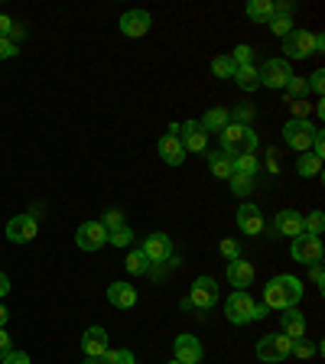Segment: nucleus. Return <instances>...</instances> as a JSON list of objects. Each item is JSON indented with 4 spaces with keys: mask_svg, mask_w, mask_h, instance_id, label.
Segmentation results:
<instances>
[{
    "mask_svg": "<svg viewBox=\"0 0 325 364\" xmlns=\"http://www.w3.org/2000/svg\"><path fill=\"white\" fill-rule=\"evenodd\" d=\"M16 53H20V46H16L14 39H0V62H4V59H14Z\"/></svg>",
    "mask_w": 325,
    "mask_h": 364,
    "instance_id": "nucleus-44",
    "label": "nucleus"
},
{
    "mask_svg": "<svg viewBox=\"0 0 325 364\" xmlns=\"http://www.w3.org/2000/svg\"><path fill=\"white\" fill-rule=\"evenodd\" d=\"M289 351H293V338H287L283 332H270V335H264V338H257V345H254V355L264 364L287 361Z\"/></svg>",
    "mask_w": 325,
    "mask_h": 364,
    "instance_id": "nucleus-4",
    "label": "nucleus"
},
{
    "mask_svg": "<svg viewBox=\"0 0 325 364\" xmlns=\"http://www.w3.org/2000/svg\"><path fill=\"white\" fill-rule=\"evenodd\" d=\"M289 107H293L296 121H309V105L306 101H289Z\"/></svg>",
    "mask_w": 325,
    "mask_h": 364,
    "instance_id": "nucleus-47",
    "label": "nucleus"
},
{
    "mask_svg": "<svg viewBox=\"0 0 325 364\" xmlns=\"http://www.w3.org/2000/svg\"><path fill=\"white\" fill-rule=\"evenodd\" d=\"M202 130L208 134V130H215V134H221V130L231 124V117H228V107H212V111H205V117L202 121Z\"/></svg>",
    "mask_w": 325,
    "mask_h": 364,
    "instance_id": "nucleus-24",
    "label": "nucleus"
},
{
    "mask_svg": "<svg viewBox=\"0 0 325 364\" xmlns=\"http://www.w3.org/2000/svg\"><path fill=\"white\" fill-rule=\"evenodd\" d=\"M247 16L254 23H270L273 20V0H250V4H247Z\"/></svg>",
    "mask_w": 325,
    "mask_h": 364,
    "instance_id": "nucleus-28",
    "label": "nucleus"
},
{
    "mask_svg": "<svg viewBox=\"0 0 325 364\" xmlns=\"http://www.w3.org/2000/svg\"><path fill=\"white\" fill-rule=\"evenodd\" d=\"M146 254V260H150V267L156 264H169L173 260V241H169V235H163V231H153V235L144 237V247H140Z\"/></svg>",
    "mask_w": 325,
    "mask_h": 364,
    "instance_id": "nucleus-10",
    "label": "nucleus"
},
{
    "mask_svg": "<svg viewBox=\"0 0 325 364\" xmlns=\"http://www.w3.org/2000/svg\"><path fill=\"white\" fill-rule=\"evenodd\" d=\"M270 30L277 33V36H287V33L293 30V20H289V16H273V20H270Z\"/></svg>",
    "mask_w": 325,
    "mask_h": 364,
    "instance_id": "nucleus-41",
    "label": "nucleus"
},
{
    "mask_svg": "<svg viewBox=\"0 0 325 364\" xmlns=\"http://www.w3.org/2000/svg\"><path fill=\"white\" fill-rule=\"evenodd\" d=\"M218 299H221V293L212 277H198L189 287V296H186L189 309H196V312H205V309H212V306H218Z\"/></svg>",
    "mask_w": 325,
    "mask_h": 364,
    "instance_id": "nucleus-6",
    "label": "nucleus"
},
{
    "mask_svg": "<svg viewBox=\"0 0 325 364\" xmlns=\"http://www.w3.org/2000/svg\"><path fill=\"white\" fill-rule=\"evenodd\" d=\"M303 231H306V235H316L319 237L325 231V215L322 212H309L303 218Z\"/></svg>",
    "mask_w": 325,
    "mask_h": 364,
    "instance_id": "nucleus-36",
    "label": "nucleus"
},
{
    "mask_svg": "<svg viewBox=\"0 0 325 364\" xmlns=\"http://www.w3.org/2000/svg\"><path fill=\"white\" fill-rule=\"evenodd\" d=\"M130 241H134V231H130L127 225L117 228V231H111V235H107V244H114V247H127Z\"/></svg>",
    "mask_w": 325,
    "mask_h": 364,
    "instance_id": "nucleus-37",
    "label": "nucleus"
},
{
    "mask_svg": "<svg viewBox=\"0 0 325 364\" xmlns=\"http://www.w3.org/2000/svg\"><path fill=\"white\" fill-rule=\"evenodd\" d=\"M107 303H111L114 309H134L137 306V287L134 283H124V280L111 283V287H107Z\"/></svg>",
    "mask_w": 325,
    "mask_h": 364,
    "instance_id": "nucleus-19",
    "label": "nucleus"
},
{
    "mask_svg": "<svg viewBox=\"0 0 325 364\" xmlns=\"http://www.w3.org/2000/svg\"><path fill=\"white\" fill-rule=\"evenodd\" d=\"M322 237L316 235H296L293 244H289V257L296 260V264H303V267H312V264H322Z\"/></svg>",
    "mask_w": 325,
    "mask_h": 364,
    "instance_id": "nucleus-5",
    "label": "nucleus"
},
{
    "mask_svg": "<svg viewBox=\"0 0 325 364\" xmlns=\"http://www.w3.org/2000/svg\"><path fill=\"white\" fill-rule=\"evenodd\" d=\"M10 351H14V341H10L7 328H0V358H4V355H10Z\"/></svg>",
    "mask_w": 325,
    "mask_h": 364,
    "instance_id": "nucleus-48",
    "label": "nucleus"
},
{
    "mask_svg": "<svg viewBox=\"0 0 325 364\" xmlns=\"http://www.w3.org/2000/svg\"><path fill=\"white\" fill-rule=\"evenodd\" d=\"M228 189L235 192V196H250V192H254V176L231 173V179H228Z\"/></svg>",
    "mask_w": 325,
    "mask_h": 364,
    "instance_id": "nucleus-31",
    "label": "nucleus"
},
{
    "mask_svg": "<svg viewBox=\"0 0 325 364\" xmlns=\"http://www.w3.org/2000/svg\"><path fill=\"white\" fill-rule=\"evenodd\" d=\"M228 283L238 289L250 287V283H254V264H250V260H241V257L228 260Z\"/></svg>",
    "mask_w": 325,
    "mask_h": 364,
    "instance_id": "nucleus-21",
    "label": "nucleus"
},
{
    "mask_svg": "<svg viewBox=\"0 0 325 364\" xmlns=\"http://www.w3.org/2000/svg\"><path fill=\"white\" fill-rule=\"evenodd\" d=\"M273 231L280 237H296L303 235V215L296 212V208H280L277 218H273Z\"/></svg>",
    "mask_w": 325,
    "mask_h": 364,
    "instance_id": "nucleus-17",
    "label": "nucleus"
},
{
    "mask_svg": "<svg viewBox=\"0 0 325 364\" xmlns=\"http://www.w3.org/2000/svg\"><path fill=\"white\" fill-rule=\"evenodd\" d=\"M280 328H283V335L293 338V341L306 338V316L303 312H296V309H283L280 312Z\"/></svg>",
    "mask_w": 325,
    "mask_h": 364,
    "instance_id": "nucleus-22",
    "label": "nucleus"
},
{
    "mask_svg": "<svg viewBox=\"0 0 325 364\" xmlns=\"http://www.w3.org/2000/svg\"><path fill=\"white\" fill-rule=\"evenodd\" d=\"M235 221H238V228H241L244 235H264V215H260L257 205H250V202L238 205Z\"/></svg>",
    "mask_w": 325,
    "mask_h": 364,
    "instance_id": "nucleus-16",
    "label": "nucleus"
},
{
    "mask_svg": "<svg viewBox=\"0 0 325 364\" xmlns=\"http://www.w3.org/2000/svg\"><path fill=\"white\" fill-rule=\"evenodd\" d=\"M309 280H312V287L325 289V270H322V264H312L309 267Z\"/></svg>",
    "mask_w": 325,
    "mask_h": 364,
    "instance_id": "nucleus-46",
    "label": "nucleus"
},
{
    "mask_svg": "<svg viewBox=\"0 0 325 364\" xmlns=\"http://www.w3.org/2000/svg\"><path fill=\"white\" fill-rule=\"evenodd\" d=\"M316 124L312 121H287L283 124V140H287V146L289 150H296V153H309L312 150V136H316Z\"/></svg>",
    "mask_w": 325,
    "mask_h": 364,
    "instance_id": "nucleus-7",
    "label": "nucleus"
},
{
    "mask_svg": "<svg viewBox=\"0 0 325 364\" xmlns=\"http://www.w3.org/2000/svg\"><path fill=\"white\" fill-rule=\"evenodd\" d=\"M0 361H4V364H33L26 351H16V348L10 351V355H4V358H0Z\"/></svg>",
    "mask_w": 325,
    "mask_h": 364,
    "instance_id": "nucleus-45",
    "label": "nucleus"
},
{
    "mask_svg": "<svg viewBox=\"0 0 325 364\" xmlns=\"http://www.w3.org/2000/svg\"><path fill=\"white\" fill-rule=\"evenodd\" d=\"M7 318H10V309H7V306H4V303H0V328L7 326Z\"/></svg>",
    "mask_w": 325,
    "mask_h": 364,
    "instance_id": "nucleus-50",
    "label": "nucleus"
},
{
    "mask_svg": "<svg viewBox=\"0 0 325 364\" xmlns=\"http://www.w3.org/2000/svg\"><path fill=\"white\" fill-rule=\"evenodd\" d=\"M169 364H179V361H169Z\"/></svg>",
    "mask_w": 325,
    "mask_h": 364,
    "instance_id": "nucleus-52",
    "label": "nucleus"
},
{
    "mask_svg": "<svg viewBox=\"0 0 325 364\" xmlns=\"http://www.w3.org/2000/svg\"><path fill=\"white\" fill-rule=\"evenodd\" d=\"M101 364H137V358L130 348H107L101 355Z\"/></svg>",
    "mask_w": 325,
    "mask_h": 364,
    "instance_id": "nucleus-33",
    "label": "nucleus"
},
{
    "mask_svg": "<svg viewBox=\"0 0 325 364\" xmlns=\"http://www.w3.org/2000/svg\"><path fill=\"white\" fill-rule=\"evenodd\" d=\"M156 153L163 156V163H166V166H182V163H186V150H182L179 136H173V134L159 136V140H156Z\"/></svg>",
    "mask_w": 325,
    "mask_h": 364,
    "instance_id": "nucleus-18",
    "label": "nucleus"
},
{
    "mask_svg": "<svg viewBox=\"0 0 325 364\" xmlns=\"http://www.w3.org/2000/svg\"><path fill=\"white\" fill-rule=\"evenodd\" d=\"M225 316L231 326H247V322H260L267 318V306H257L247 296V289H235L225 303Z\"/></svg>",
    "mask_w": 325,
    "mask_h": 364,
    "instance_id": "nucleus-3",
    "label": "nucleus"
},
{
    "mask_svg": "<svg viewBox=\"0 0 325 364\" xmlns=\"http://www.w3.org/2000/svg\"><path fill=\"white\" fill-rule=\"evenodd\" d=\"M228 117H231V124H244L247 127V121H254V107H235V111H228Z\"/></svg>",
    "mask_w": 325,
    "mask_h": 364,
    "instance_id": "nucleus-40",
    "label": "nucleus"
},
{
    "mask_svg": "<svg viewBox=\"0 0 325 364\" xmlns=\"http://www.w3.org/2000/svg\"><path fill=\"white\" fill-rule=\"evenodd\" d=\"M296 173L303 176V179H316V176L322 173V159L312 156V153H299V159H296Z\"/></svg>",
    "mask_w": 325,
    "mask_h": 364,
    "instance_id": "nucleus-26",
    "label": "nucleus"
},
{
    "mask_svg": "<svg viewBox=\"0 0 325 364\" xmlns=\"http://www.w3.org/2000/svg\"><path fill=\"white\" fill-rule=\"evenodd\" d=\"M101 225H105V231L111 235V231H117V228H124V215L117 212V208H107V215L101 218Z\"/></svg>",
    "mask_w": 325,
    "mask_h": 364,
    "instance_id": "nucleus-38",
    "label": "nucleus"
},
{
    "mask_svg": "<svg viewBox=\"0 0 325 364\" xmlns=\"http://www.w3.org/2000/svg\"><path fill=\"white\" fill-rule=\"evenodd\" d=\"M205 159H208V169H212L215 179H225V182L231 179L235 169H231V159H228L221 150H205Z\"/></svg>",
    "mask_w": 325,
    "mask_h": 364,
    "instance_id": "nucleus-23",
    "label": "nucleus"
},
{
    "mask_svg": "<svg viewBox=\"0 0 325 364\" xmlns=\"http://www.w3.org/2000/svg\"><path fill=\"white\" fill-rule=\"evenodd\" d=\"M10 293V277L4 270H0V299H4V296Z\"/></svg>",
    "mask_w": 325,
    "mask_h": 364,
    "instance_id": "nucleus-49",
    "label": "nucleus"
},
{
    "mask_svg": "<svg viewBox=\"0 0 325 364\" xmlns=\"http://www.w3.org/2000/svg\"><path fill=\"white\" fill-rule=\"evenodd\" d=\"M303 280L293 273H280L264 287V306L267 309H296V303L303 299Z\"/></svg>",
    "mask_w": 325,
    "mask_h": 364,
    "instance_id": "nucleus-1",
    "label": "nucleus"
},
{
    "mask_svg": "<svg viewBox=\"0 0 325 364\" xmlns=\"http://www.w3.org/2000/svg\"><path fill=\"white\" fill-rule=\"evenodd\" d=\"M228 55H231V59H235V65L241 68V65H250V55H254V49H250L247 43H241L235 53H228Z\"/></svg>",
    "mask_w": 325,
    "mask_h": 364,
    "instance_id": "nucleus-39",
    "label": "nucleus"
},
{
    "mask_svg": "<svg viewBox=\"0 0 325 364\" xmlns=\"http://www.w3.org/2000/svg\"><path fill=\"white\" fill-rule=\"evenodd\" d=\"M121 33L127 39H140V36H146L150 33V26H153V16H150V10H127V14L121 16Z\"/></svg>",
    "mask_w": 325,
    "mask_h": 364,
    "instance_id": "nucleus-14",
    "label": "nucleus"
},
{
    "mask_svg": "<svg viewBox=\"0 0 325 364\" xmlns=\"http://www.w3.org/2000/svg\"><path fill=\"white\" fill-rule=\"evenodd\" d=\"M221 254H225L228 260H238V257H241V247H238V241L225 237V241H221Z\"/></svg>",
    "mask_w": 325,
    "mask_h": 364,
    "instance_id": "nucleus-43",
    "label": "nucleus"
},
{
    "mask_svg": "<svg viewBox=\"0 0 325 364\" xmlns=\"http://www.w3.org/2000/svg\"><path fill=\"white\" fill-rule=\"evenodd\" d=\"M235 85L241 91H257L260 88V75H257V68H254V62L238 68V72H235Z\"/></svg>",
    "mask_w": 325,
    "mask_h": 364,
    "instance_id": "nucleus-25",
    "label": "nucleus"
},
{
    "mask_svg": "<svg viewBox=\"0 0 325 364\" xmlns=\"http://www.w3.org/2000/svg\"><path fill=\"white\" fill-rule=\"evenodd\" d=\"M124 267H127L130 277H146V273H150V260H146L144 250H130L127 260H124Z\"/></svg>",
    "mask_w": 325,
    "mask_h": 364,
    "instance_id": "nucleus-27",
    "label": "nucleus"
},
{
    "mask_svg": "<svg viewBox=\"0 0 325 364\" xmlns=\"http://www.w3.org/2000/svg\"><path fill=\"white\" fill-rule=\"evenodd\" d=\"M283 53H287V62L289 59H309L316 55V33L309 30H289L283 36Z\"/></svg>",
    "mask_w": 325,
    "mask_h": 364,
    "instance_id": "nucleus-8",
    "label": "nucleus"
},
{
    "mask_svg": "<svg viewBox=\"0 0 325 364\" xmlns=\"http://www.w3.org/2000/svg\"><path fill=\"white\" fill-rule=\"evenodd\" d=\"M260 75V88H287V82L293 78V68H289L287 59H267L264 65L257 68Z\"/></svg>",
    "mask_w": 325,
    "mask_h": 364,
    "instance_id": "nucleus-9",
    "label": "nucleus"
},
{
    "mask_svg": "<svg viewBox=\"0 0 325 364\" xmlns=\"http://www.w3.org/2000/svg\"><path fill=\"white\" fill-rule=\"evenodd\" d=\"M238 65L231 55H218V59H212V75L215 78H235Z\"/></svg>",
    "mask_w": 325,
    "mask_h": 364,
    "instance_id": "nucleus-30",
    "label": "nucleus"
},
{
    "mask_svg": "<svg viewBox=\"0 0 325 364\" xmlns=\"http://www.w3.org/2000/svg\"><path fill=\"white\" fill-rule=\"evenodd\" d=\"M173 351H176V361L179 364H202L205 358V348H202V338L196 335H176L173 338Z\"/></svg>",
    "mask_w": 325,
    "mask_h": 364,
    "instance_id": "nucleus-13",
    "label": "nucleus"
},
{
    "mask_svg": "<svg viewBox=\"0 0 325 364\" xmlns=\"http://www.w3.org/2000/svg\"><path fill=\"white\" fill-rule=\"evenodd\" d=\"M221 153H225L228 159H235V156H247V153L257 150V130L244 127V124H228L225 130H221Z\"/></svg>",
    "mask_w": 325,
    "mask_h": 364,
    "instance_id": "nucleus-2",
    "label": "nucleus"
},
{
    "mask_svg": "<svg viewBox=\"0 0 325 364\" xmlns=\"http://www.w3.org/2000/svg\"><path fill=\"white\" fill-rule=\"evenodd\" d=\"M111 348V341H107V332L101 326H91V328H85V335H82V351L88 358H101L105 351Z\"/></svg>",
    "mask_w": 325,
    "mask_h": 364,
    "instance_id": "nucleus-20",
    "label": "nucleus"
},
{
    "mask_svg": "<svg viewBox=\"0 0 325 364\" xmlns=\"http://www.w3.org/2000/svg\"><path fill=\"white\" fill-rule=\"evenodd\" d=\"M231 169L241 176H257V156L254 153H247V156H235L231 159Z\"/></svg>",
    "mask_w": 325,
    "mask_h": 364,
    "instance_id": "nucleus-34",
    "label": "nucleus"
},
{
    "mask_svg": "<svg viewBox=\"0 0 325 364\" xmlns=\"http://www.w3.org/2000/svg\"><path fill=\"white\" fill-rule=\"evenodd\" d=\"M23 36H26V30H23L20 23H14L7 14H0V39H14L16 43V39H23Z\"/></svg>",
    "mask_w": 325,
    "mask_h": 364,
    "instance_id": "nucleus-32",
    "label": "nucleus"
},
{
    "mask_svg": "<svg viewBox=\"0 0 325 364\" xmlns=\"http://www.w3.org/2000/svg\"><path fill=\"white\" fill-rule=\"evenodd\" d=\"M306 85H309V91H316V95H322L325 91V72L322 68H316L309 78H306Z\"/></svg>",
    "mask_w": 325,
    "mask_h": 364,
    "instance_id": "nucleus-42",
    "label": "nucleus"
},
{
    "mask_svg": "<svg viewBox=\"0 0 325 364\" xmlns=\"http://www.w3.org/2000/svg\"><path fill=\"white\" fill-rule=\"evenodd\" d=\"M179 144L186 153H205L208 150V134L202 130L198 121H186L179 124Z\"/></svg>",
    "mask_w": 325,
    "mask_h": 364,
    "instance_id": "nucleus-15",
    "label": "nucleus"
},
{
    "mask_svg": "<svg viewBox=\"0 0 325 364\" xmlns=\"http://www.w3.org/2000/svg\"><path fill=\"white\" fill-rule=\"evenodd\" d=\"M36 235H39V221L33 218L30 212L14 215V218L7 221V241H14V244H30Z\"/></svg>",
    "mask_w": 325,
    "mask_h": 364,
    "instance_id": "nucleus-12",
    "label": "nucleus"
},
{
    "mask_svg": "<svg viewBox=\"0 0 325 364\" xmlns=\"http://www.w3.org/2000/svg\"><path fill=\"white\" fill-rule=\"evenodd\" d=\"M75 244L78 250H88V254H95V250H101L107 244V231L101 221H85V225H78L75 231Z\"/></svg>",
    "mask_w": 325,
    "mask_h": 364,
    "instance_id": "nucleus-11",
    "label": "nucleus"
},
{
    "mask_svg": "<svg viewBox=\"0 0 325 364\" xmlns=\"http://www.w3.org/2000/svg\"><path fill=\"white\" fill-rule=\"evenodd\" d=\"M85 364H101V358H88V361H85Z\"/></svg>",
    "mask_w": 325,
    "mask_h": 364,
    "instance_id": "nucleus-51",
    "label": "nucleus"
},
{
    "mask_svg": "<svg viewBox=\"0 0 325 364\" xmlns=\"http://www.w3.org/2000/svg\"><path fill=\"white\" fill-rule=\"evenodd\" d=\"M319 345H312V341H306V338H299V341H293V351L289 355L293 358H299V361H309V358H316L319 355Z\"/></svg>",
    "mask_w": 325,
    "mask_h": 364,
    "instance_id": "nucleus-35",
    "label": "nucleus"
},
{
    "mask_svg": "<svg viewBox=\"0 0 325 364\" xmlns=\"http://www.w3.org/2000/svg\"><path fill=\"white\" fill-rule=\"evenodd\" d=\"M287 101H306L309 98V85H306V78H299V75H293L287 82Z\"/></svg>",
    "mask_w": 325,
    "mask_h": 364,
    "instance_id": "nucleus-29",
    "label": "nucleus"
}]
</instances>
